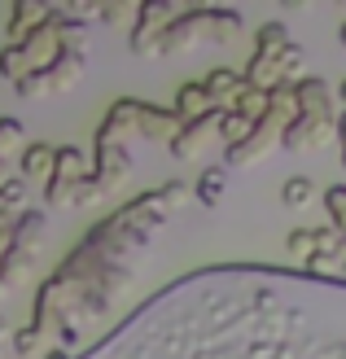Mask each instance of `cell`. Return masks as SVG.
<instances>
[{"label":"cell","mask_w":346,"mask_h":359,"mask_svg":"<svg viewBox=\"0 0 346 359\" xmlns=\"http://www.w3.org/2000/svg\"><path fill=\"white\" fill-rule=\"evenodd\" d=\"M171 27V5L162 0H149V5L136 9V27H132V53L136 57H158V44H162V31Z\"/></svg>","instance_id":"6da1fadb"},{"label":"cell","mask_w":346,"mask_h":359,"mask_svg":"<svg viewBox=\"0 0 346 359\" xmlns=\"http://www.w3.org/2000/svg\"><path fill=\"white\" fill-rule=\"evenodd\" d=\"M338 136V114H298L285 128L281 145L285 149H324Z\"/></svg>","instance_id":"7a4b0ae2"},{"label":"cell","mask_w":346,"mask_h":359,"mask_svg":"<svg viewBox=\"0 0 346 359\" xmlns=\"http://www.w3.org/2000/svg\"><path fill=\"white\" fill-rule=\"evenodd\" d=\"M27 53V66H31V75L35 70H48L53 62L62 57V35H58V22H44L40 31H31L22 44H18Z\"/></svg>","instance_id":"3957f363"},{"label":"cell","mask_w":346,"mask_h":359,"mask_svg":"<svg viewBox=\"0 0 346 359\" xmlns=\"http://www.w3.org/2000/svg\"><path fill=\"white\" fill-rule=\"evenodd\" d=\"M220 114H224V110H211V114H202L197 123H185V128H180V136L171 140L167 149L180 158V163L197 158V154H202V145H206V136H211V132H220Z\"/></svg>","instance_id":"277c9868"},{"label":"cell","mask_w":346,"mask_h":359,"mask_svg":"<svg viewBox=\"0 0 346 359\" xmlns=\"http://www.w3.org/2000/svg\"><path fill=\"white\" fill-rule=\"evenodd\" d=\"M44 22H53V9H48V5H40V0H18V5L9 9V22H5L9 44H22L27 35L40 31Z\"/></svg>","instance_id":"5b68a950"},{"label":"cell","mask_w":346,"mask_h":359,"mask_svg":"<svg viewBox=\"0 0 346 359\" xmlns=\"http://www.w3.org/2000/svg\"><path fill=\"white\" fill-rule=\"evenodd\" d=\"M180 128L185 123L175 118V110H158V105H145L140 101V110H136V136H145V140H171L180 136Z\"/></svg>","instance_id":"8992f818"},{"label":"cell","mask_w":346,"mask_h":359,"mask_svg":"<svg viewBox=\"0 0 346 359\" xmlns=\"http://www.w3.org/2000/svg\"><path fill=\"white\" fill-rule=\"evenodd\" d=\"M132 171V154H127L123 145H97V171H93V180L110 193L114 184H123V175Z\"/></svg>","instance_id":"52a82bcc"},{"label":"cell","mask_w":346,"mask_h":359,"mask_svg":"<svg viewBox=\"0 0 346 359\" xmlns=\"http://www.w3.org/2000/svg\"><path fill=\"white\" fill-rule=\"evenodd\" d=\"M333 88L324 83V79H294V105H298V114H333Z\"/></svg>","instance_id":"ba28073f"},{"label":"cell","mask_w":346,"mask_h":359,"mask_svg":"<svg viewBox=\"0 0 346 359\" xmlns=\"http://www.w3.org/2000/svg\"><path fill=\"white\" fill-rule=\"evenodd\" d=\"M202 88H206V97L220 105V110H228V105L237 101V93L246 88V79H241V70H232V66H215L202 79Z\"/></svg>","instance_id":"9c48e42d"},{"label":"cell","mask_w":346,"mask_h":359,"mask_svg":"<svg viewBox=\"0 0 346 359\" xmlns=\"http://www.w3.org/2000/svg\"><path fill=\"white\" fill-rule=\"evenodd\" d=\"M40 75H44L48 97H53V93H70V88L84 79V57H79V53H62V57L53 62L48 70H40Z\"/></svg>","instance_id":"30bf717a"},{"label":"cell","mask_w":346,"mask_h":359,"mask_svg":"<svg viewBox=\"0 0 346 359\" xmlns=\"http://www.w3.org/2000/svg\"><path fill=\"white\" fill-rule=\"evenodd\" d=\"M171 110H175V118H180V123H197L202 114L220 110V105L206 97V88H202V83H185V88L175 93V105H171Z\"/></svg>","instance_id":"8fae6325"},{"label":"cell","mask_w":346,"mask_h":359,"mask_svg":"<svg viewBox=\"0 0 346 359\" xmlns=\"http://www.w3.org/2000/svg\"><path fill=\"white\" fill-rule=\"evenodd\" d=\"M346 255V237L338 228H316V245H312V255H307V267H329V263H342Z\"/></svg>","instance_id":"7c38bea8"},{"label":"cell","mask_w":346,"mask_h":359,"mask_svg":"<svg viewBox=\"0 0 346 359\" xmlns=\"http://www.w3.org/2000/svg\"><path fill=\"white\" fill-rule=\"evenodd\" d=\"M53 163H58V149L44 145V140H35V145L22 149V180H53Z\"/></svg>","instance_id":"4fadbf2b"},{"label":"cell","mask_w":346,"mask_h":359,"mask_svg":"<svg viewBox=\"0 0 346 359\" xmlns=\"http://www.w3.org/2000/svg\"><path fill=\"white\" fill-rule=\"evenodd\" d=\"M93 171H88V158L75 149V145H62L58 149V163H53V180H66V184H79V180H88Z\"/></svg>","instance_id":"5bb4252c"},{"label":"cell","mask_w":346,"mask_h":359,"mask_svg":"<svg viewBox=\"0 0 346 359\" xmlns=\"http://www.w3.org/2000/svg\"><path fill=\"white\" fill-rule=\"evenodd\" d=\"M44 210H22V215H18V219H13V245L18 250H35V237H40V232H44Z\"/></svg>","instance_id":"9a60e30c"},{"label":"cell","mask_w":346,"mask_h":359,"mask_svg":"<svg viewBox=\"0 0 346 359\" xmlns=\"http://www.w3.org/2000/svg\"><path fill=\"white\" fill-rule=\"evenodd\" d=\"M228 110H237V114L250 118V123H263V118H267V93H259V88H250V83H246Z\"/></svg>","instance_id":"2e32d148"},{"label":"cell","mask_w":346,"mask_h":359,"mask_svg":"<svg viewBox=\"0 0 346 359\" xmlns=\"http://www.w3.org/2000/svg\"><path fill=\"white\" fill-rule=\"evenodd\" d=\"M289 44H294V40H289L285 22H263L259 35H254V53H267V57H277V53L289 48Z\"/></svg>","instance_id":"e0dca14e"},{"label":"cell","mask_w":346,"mask_h":359,"mask_svg":"<svg viewBox=\"0 0 346 359\" xmlns=\"http://www.w3.org/2000/svg\"><path fill=\"white\" fill-rule=\"evenodd\" d=\"M250 132H254V123H250V118H241L237 110H224V114H220V140H224V149L241 145Z\"/></svg>","instance_id":"ac0fdd59"},{"label":"cell","mask_w":346,"mask_h":359,"mask_svg":"<svg viewBox=\"0 0 346 359\" xmlns=\"http://www.w3.org/2000/svg\"><path fill=\"white\" fill-rule=\"evenodd\" d=\"M0 75H5L9 83H22L31 75V66H27V53L18 48V44H5L0 48Z\"/></svg>","instance_id":"d6986e66"},{"label":"cell","mask_w":346,"mask_h":359,"mask_svg":"<svg viewBox=\"0 0 346 359\" xmlns=\"http://www.w3.org/2000/svg\"><path fill=\"white\" fill-rule=\"evenodd\" d=\"M312 197H316L312 175H289V180H285V189H281V202H285V206H307Z\"/></svg>","instance_id":"ffe728a7"},{"label":"cell","mask_w":346,"mask_h":359,"mask_svg":"<svg viewBox=\"0 0 346 359\" xmlns=\"http://www.w3.org/2000/svg\"><path fill=\"white\" fill-rule=\"evenodd\" d=\"M22 123L18 118H0V163H9L13 154H22Z\"/></svg>","instance_id":"44dd1931"},{"label":"cell","mask_w":346,"mask_h":359,"mask_svg":"<svg viewBox=\"0 0 346 359\" xmlns=\"http://www.w3.org/2000/svg\"><path fill=\"white\" fill-rule=\"evenodd\" d=\"M324 210H329V228H338L342 237H346V189L342 184L324 189Z\"/></svg>","instance_id":"7402d4cb"},{"label":"cell","mask_w":346,"mask_h":359,"mask_svg":"<svg viewBox=\"0 0 346 359\" xmlns=\"http://www.w3.org/2000/svg\"><path fill=\"white\" fill-rule=\"evenodd\" d=\"M220 193H224V167L202 171V180H197V197H202L206 206H215V202H220Z\"/></svg>","instance_id":"603a6c76"},{"label":"cell","mask_w":346,"mask_h":359,"mask_svg":"<svg viewBox=\"0 0 346 359\" xmlns=\"http://www.w3.org/2000/svg\"><path fill=\"white\" fill-rule=\"evenodd\" d=\"M9 342H13V351H18V355L27 359V355H40V351H44V333L35 329V325H27V329H18Z\"/></svg>","instance_id":"cb8c5ba5"},{"label":"cell","mask_w":346,"mask_h":359,"mask_svg":"<svg viewBox=\"0 0 346 359\" xmlns=\"http://www.w3.org/2000/svg\"><path fill=\"white\" fill-rule=\"evenodd\" d=\"M0 202H5V210H18V206L27 202V180L22 175H9L5 189H0Z\"/></svg>","instance_id":"d4e9b609"},{"label":"cell","mask_w":346,"mask_h":359,"mask_svg":"<svg viewBox=\"0 0 346 359\" xmlns=\"http://www.w3.org/2000/svg\"><path fill=\"white\" fill-rule=\"evenodd\" d=\"M312 245H316V228H298V232H289V241H285V250L294 259H307V255H312Z\"/></svg>","instance_id":"484cf974"},{"label":"cell","mask_w":346,"mask_h":359,"mask_svg":"<svg viewBox=\"0 0 346 359\" xmlns=\"http://www.w3.org/2000/svg\"><path fill=\"white\" fill-rule=\"evenodd\" d=\"M277 66H281V75H285V79H294L298 70H302V48H298V44L281 48V53H277Z\"/></svg>","instance_id":"4316f807"},{"label":"cell","mask_w":346,"mask_h":359,"mask_svg":"<svg viewBox=\"0 0 346 359\" xmlns=\"http://www.w3.org/2000/svg\"><path fill=\"white\" fill-rule=\"evenodd\" d=\"M101 197H105V189L97 184L93 175H88V180H79V184H75V206H97Z\"/></svg>","instance_id":"83f0119b"},{"label":"cell","mask_w":346,"mask_h":359,"mask_svg":"<svg viewBox=\"0 0 346 359\" xmlns=\"http://www.w3.org/2000/svg\"><path fill=\"white\" fill-rule=\"evenodd\" d=\"M18 88V97H27V101H35V97H48V88H44V75L35 70V75H27L22 83H13Z\"/></svg>","instance_id":"f1b7e54d"},{"label":"cell","mask_w":346,"mask_h":359,"mask_svg":"<svg viewBox=\"0 0 346 359\" xmlns=\"http://www.w3.org/2000/svg\"><path fill=\"white\" fill-rule=\"evenodd\" d=\"M97 18L101 22H127V18H132V27H136V9L132 5H101Z\"/></svg>","instance_id":"f546056e"},{"label":"cell","mask_w":346,"mask_h":359,"mask_svg":"<svg viewBox=\"0 0 346 359\" xmlns=\"http://www.w3.org/2000/svg\"><path fill=\"white\" fill-rule=\"evenodd\" d=\"M158 193H162V202H167V206H180V202H185V197H189V189L180 184V180H171V184H162Z\"/></svg>","instance_id":"4dcf8cb0"},{"label":"cell","mask_w":346,"mask_h":359,"mask_svg":"<svg viewBox=\"0 0 346 359\" xmlns=\"http://www.w3.org/2000/svg\"><path fill=\"white\" fill-rule=\"evenodd\" d=\"M44 359H75V355H70V351H62V346H53V351H48Z\"/></svg>","instance_id":"1f68e13d"},{"label":"cell","mask_w":346,"mask_h":359,"mask_svg":"<svg viewBox=\"0 0 346 359\" xmlns=\"http://www.w3.org/2000/svg\"><path fill=\"white\" fill-rule=\"evenodd\" d=\"M9 337H13V333H9V320L0 316V342H9Z\"/></svg>","instance_id":"d6a6232c"},{"label":"cell","mask_w":346,"mask_h":359,"mask_svg":"<svg viewBox=\"0 0 346 359\" xmlns=\"http://www.w3.org/2000/svg\"><path fill=\"white\" fill-rule=\"evenodd\" d=\"M338 136H342V140H346V110H342V114H338Z\"/></svg>","instance_id":"836d02e7"},{"label":"cell","mask_w":346,"mask_h":359,"mask_svg":"<svg viewBox=\"0 0 346 359\" xmlns=\"http://www.w3.org/2000/svg\"><path fill=\"white\" fill-rule=\"evenodd\" d=\"M338 101H342V110H346V79L338 83Z\"/></svg>","instance_id":"e575fe53"},{"label":"cell","mask_w":346,"mask_h":359,"mask_svg":"<svg viewBox=\"0 0 346 359\" xmlns=\"http://www.w3.org/2000/svg\"><path fill=\"white\" fill-rule=\"evenodd\" d=\"M338 44H342V48H346V22H342V27H338Z\"/></svg>","instance_id":"d590c367"},{"label":"cell","mask_w":346,"mask_h":359,"mask_svg":"<svg viewBox=\"0 0 346 359\" xmlns=\"http://www.w3.org/2000/svg\"><path fill=\"white\" fill-rule=\"evenodd\" d=\"M342 272H346V255H342Z\"/></svg>","instance_id":"8d00e7d4"},{"label":"cell","mask_w":346,"mask_h":359,"mask_svg":"<svg viewBox=\"0 0 346 359\" xmlns=\"http://www.w3.org/2000/svg\"><path fill=\"white\" fill-rule=\"evenodd\" d=\"M342 163H346V145H342Z\"/></svg>","instance_id":"74e56055"}]
</instances>
